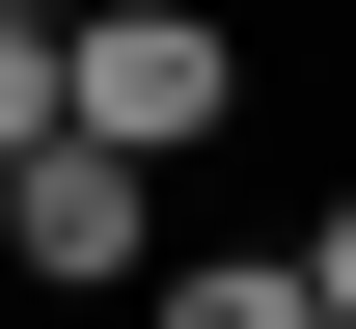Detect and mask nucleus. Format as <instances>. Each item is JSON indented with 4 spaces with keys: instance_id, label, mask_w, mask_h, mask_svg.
Listing matches in <instances>:
<instances>
[{
    "instance_id": "nucleus-1",
    "label": "nucleus",
    "mask_w": 356,
    "mask_h": 329,
    "mask_svg": "<svg viewBox=\"0 0 356 329\" xmlns=\"http://www.w3.org/2000/svg\"><path fill=\"white\" fill-rule=\"evenodd\" d=\"M220 110H247V28L220 0H83V138L110 165H192Z\"/></svg>"
},
{
    "instance_id": "nucleus-2",
    "label": "nucleus",
    "mask_w": 356,
    "mask_h": 329,
    "mask_svg": "<svg viewBox=\"0 0 356 329\" xmlns=\"http://www.w3.org/2000/svg\"><path fill=\"white\" fill-rule=\"evenodd\" d=\"M0 275H55V302H110V275H192V247H165V165H110V138H55L28 192H0Z\"/></svg>"
},
{
    "instance_id": "nucleus-3",
    "label": "nucleus",
    "mask_w": 356,
    "mask_h": 329,
    "mask_svg": "<svg viewBox=\"0 0 356 329\" xmlns=\"http://www.w3.org/2000/svg\"><path fill=\"white\" fill-rule=\"evenodd\" d=\"M83 138V0H0V192Z\"/></svg>"
},
{
    "instance_id": "nucleus-4",
    "label": "nucleus",
    "mask_w": 356,
    "mask_h": 329,
    "mask_svg": "<svg viewBox=\"0 0 356 329\" xmlns=\"http://www.w3.org/2000/svg\"><path fill=\"white\" fill-rule=\"evenodd\" d=\"M165 329H329V302H302V247H192V275H165Z\"/></svg>"
},
{
    "instance_id": "nucleus-5",
    "label": "nucleus",
    "mask_w": 356,
    "mask_h": 329,
    "mask_svg": "<svg viewBox=\"0 0 356 329\" xmlns=\"http://www.w3.org/2000/svg\"><path fill=\"white\" fill-rule=\"evenodd\" d=\"M302 302H329V329H356V192H329V220H302Z\"/></svg>"
}]
</instances>
